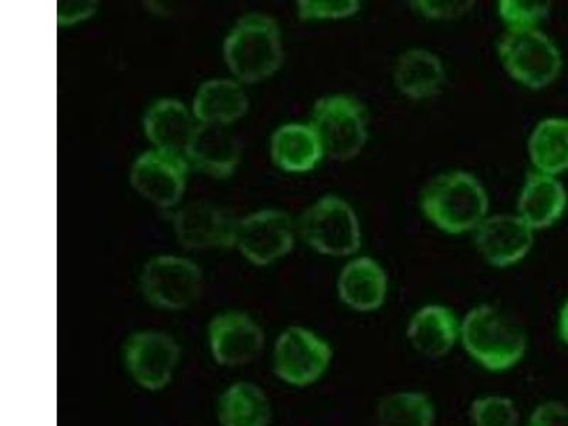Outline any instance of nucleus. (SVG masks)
<instances>
[{
	"mask_svg": "<svg viewBox=\"0 0 568 426\" xmlns=\"http://www.w3.org/2000/svg\"><path fill=\"white\" fill-rule=\"evenodd\" d=\"M196 170L213 178H230L241 161V142L230 125L201 124L186 146Z\"/></svg>",
	"mask_w": 568,
	"mask_h": 426,
	"instance_id": "f3484780",
	"label": "nucleus"
},
{
	"mask_svg": "<svg viewBox=\"0 0 568 426\" xmlns=\"http://www.w3.org/2000/svg\"><path fill=\"white\" fill-rule=\"evenodd\" d=\"M557 336L562 344L568 346V298L562 303L559 317H557Z\"/></svg>",
	"mask_w": 568,
	"mask_h": 426,
	"instance_id": "2f4dec72",
	"label": "nucleus"
},
{
	"mask_svg": "<svg viewBox=\"0 0 568 426\" xmlns=\"http://www.w3.org/2000/svg\"><path fill=\"white\" fill-rule=\"evenodd\" d=\"M178 242L186 248H215L236 245V222L226 207L210 201H196L174 216Z\"/></svg>",
	"mask_w": 568,
	"mask_h": 426,
	"instance_id": "f8f14e48",
	"label": "nucleus"
},
{
	"mask_svg": "<svg viewBox=\"0 0 568 426\" xmlns=\"http://www.w3.org/2000/svg\"><path fill=\"white\" fill-rule=\"evenodd\" d=\"M332 346L312 329L292 326L277 337L273 372L284 384L306 388L326 375L333 363Z\"/></svg>",
	"mask_w": 568,
	"mask_h": 426,
	"instance_id": "0eeeda50",
	"label": "nucleus"
},
{
	"mask_svg": "<svg viewBox=\"0 0 568 426\" xmlns=\"http://www.w3.org/2000/svg\"><path fill=\"white\" fill-rule=\"evenodd\" d=\"M217 418L222 426H267L272 418L271 400L256 384H232L221 395Z\"/></svg>",
	"mask_w": 568,
	"mask_h": 426,
	"instance_id": "b1692460",
	"label": "nucleus"
},
{
	"mask_svg": "<svg viewBox=\"0 0 568 426\" xmlns=\"http://www.w3.org/2000/svg\"><path fill=\"white\" fill-rule=\"evenodd\" d=\"M294 245L292 217L281 211H262L240 222L236 246L256 266H267L291 253Z\"/></svg>",
	"mask_w": 568,
	"mask_h": 426,
	"instance_id": "9d476101",
	"label": "nucleus"
},
{
	"mask_svg": "<svg viewBox=\"0 0 568 426\" xmlns=\"http://www.w3.org/2000/svg\"><path fill=\"white\" fill-rule=\"evenodd\" d=\"M141 291L152 306L164 311H184L200 296L202 272L184 257L159 256L142 268Z\"/></svg>",
	"mask_w": 568,
	"mask_h": 426,
	"instance_id": "6e6552de",
	"label": "nucleus"
},
{
	"mask_svg": "<svg viewBox=\"0 0 568 426\" xmlns=\"http://www.w3.org/2000/svg\"><path fill=\"white\" fill-rule=\"evenodd\" d=\"M410 4L420 17L436 22L464 18L475 8L474 0H415Z\"/></svg>",
	"mask_w": 568,
	"mask_h": 426,
	"instance_id": "c85d7f7f",
	"label": "nucleus"
},
{
	"mask_svg": "<svg viewBox=\"0 0 568 426\" xmlns=\"http://www.w3.org/2000/svg\"><path fill=\"white\" fill-rule=\"evenodd\" d=\"M180 362V346L170 334L145 329L131 334L124 344L126 372L146 390H161L172 382Z\"/></svg>",
	"mask_w": 568,
	"mask_h": 426,
	"instance_id": "1a4fd4ad",
	"label": "nucleus"
},
{
	"mask_svg": "<svg viewBox=\"0 0 568 426\" xmlns=\"http://www.w3.org/2000/svg\"><path fill=\"white\" fill-rule=\"evenodd\" d=\"M271 154L278 169L294 174L313 171L326 156L311 124L282 125L272 136Z\"/></svg>",
	"mask_w": 568,
	"mask_h": 426,
	"instance_id": "6ab92c4d",
	"label": "nucleus"
},
{
	"mask_svg": "<svg viewBox=\"0 0 568 426\" xmlns=\"http://www.w3.org/2000/svg\"><path fill=\"white\" fill-rule=\"evenodd\" d=\"M195 129L186 106L172 99L156 101L144 116L146 139L156 150L181 154V151H186Z\"/></svg>",
	"mask_w": 568,
	"mask_h": 426,
	"instance_id": "412c9836",
	"label": "nucleus"
},
{
	"mask_svg": "<svg viewBox=\"0 0 568 426\" xmlns=\"http://www.w3.org/2000/svg\"><path fill=\"white\" fill-rule=\"evenodd\" d=\"M227 68L245 83L275 74L283 62L281 29L266 14H247L233 27L223 44Z\"/></svg>",
	"mask_w": 568,
	"mask_h": 426,
	"instance_id": "7ed1b4c3",
	"label": "nucleus"
},
{
	"mask_svg": "<svg viewBox=\"0 0 568 426\" xmlns=\"http://www.w3.org/2000/svg\"><path fill=\"white\" fill-rule=\"evenodd\" d=\"M445 81V68L438 55L425 49H409L394 68V84L410 100L433 98Z\"/></svg>",
	"mask_w": 568,
	"mask_h": 426,
	"instance_id": "aec40b11",
	"label": "nucleus"
},
{
	"mask_svg": "<svg viewBox=\"0 0 568 426\" xmlns=\"http://www.w3.org/2000/svg\"><path fill=\"white\" fill-rule=\"evenodd\" d=\"M460 322L449 307L426 304L413 314L407 326L409 346L429 359L446 357L459 342Z\"/></svg>",
	"mask_w": 568,
	"mask_h": 426,
	"instance_id": "dca6fc26",
	"label": "nucleus"
},
{
	"mask_svg": "<svg viewBox=\"0 0 568 426\" xmlns=\"http://www.w3.org/2000/svg\"><path fill=\"white\" fill-rule=\"evenodd\" d=\"M324 155L346 162L362 154L368 140V120L365 106L347 94H333L314 104L312 123Z\"/></svg>",
	"mask_w": 568,
	"mask_h": 426,
	"instance_id": "39448f33",
	"label": "nucleus"
},
{
	"mask_svg": "<svg viewBox=\"0 0 568 426\" xmlns=\"http://www.w3.org/2000/svg\"><path fill=\"white\" fill-rule=\"evenodd\" d=\"M469 418L474 426H519L520 410L514 399L491 394L471 400Z\"/></svg>",
	"mask_w": 568,
	"mask_h": 426,
	"instance_id": "a878e982",
	"label": "nucleus"
},
{
	"mask_svg": "<svg viewBox=\"0 0 568 426\" xmlns=\"http://www.w3.org/2000/svg\"><path fill=\"white\" fill-rule=\"evenodd\" d=\"M535 231L519 215L488 216L475 231L480 256L496 268L517 265L529 255Z\"/></svg>",
	"mask_w": 568,
	"mask_h": 426,
	"instance_id": "4468645a",
	"label": "nucleus"
},
{
	"mask_svg": "<svg viewBox=\"0 0 568 426\" xmlns=\"http://www.w3.org/2000/svg\"><path fill=\"white\" fill-rule=\"evenodd\" d=\"M210 348L222 367H240L258 357L265 347V333L255 320L241 312H226L212 318Z\"/></svg>",
	"mask_w": 568,
	"mask_h": 426,
	"instance_id": "ddd939ff",
	"label": "nucleus"
},
{
	"mask_svg": "<svg viewBox=\"0 0 568 426\" xmlns=\"http://www.w3.org/2000/svg\"><path fill=\"white\" fill-rule=\"evenodd\" d=\"M489 195L474 174L446 172L424 187L420 211L426 220L448 235L475 232L488 217Z\"/></svg>",
	"mask_w": 568,
	"mask_h": 426,
	"instance_id": "f03ea898",
	"label": "nucleus"
},
{
	"mask_svg": "<svg viewBox=\"0 0 568 426\" xmlns=\"http://www.w3.org/2000/svg\"><path fill=\"white\" fill-rule=\"evenodd\" d=\"M527 152L541 174L557 176L568 171V119L549 116L531 131Z\"/></svg>",
	"mask_w": 568,
	"mask_h": 426,
	"instance_id": "5701e85b",
	"label": "nucleus"
},
{
	"mask_svg": "<svg viewBox=\"0 0 568 426\" xmlns=\"http://www.w3.org/2000/svg\"><path fill=\"white\" fill-rule=\"evenodd\" d=\"M362 10L358 0H298L297 14L304 22L311 20H343Z\"/></svg>",
	"mask_w": 568,
	"mask_h": 426,
	"instance_id": "cd10ccee",
	"label": "nucleus"
},
{
	"mask_svg": "<svg viewBox=\"0 0 568 426\" xmlns=\"http://www.w3.org/2000/svg\"><path fill=\"white\" fill-rule=\"evenodd\" d=\"M245 91L232 80H211L201 85L194 101V114L201 124L230 125L246 114Z\"/></svg>",
	"mask_w": 568,
	"mask_h": 426,
	"instance_id": "4be33fe9",
	"label": "nucleus"
},
{
	"mask_svg": "<svg viewBox=\"0 0 568 426\" xmlns=\"http://www.w3.org/2000/svg\"><path fill=\"white\" fill-rule=\"evenodd\" d=\"M436 409L428 394L403 389L379 399L374 426H435Z\"/></svg>",
	"mask_w": 568,
	"mask_h": 426,
	"instance_id": "393cba45",
	"label": "nucleus"
},
{
	"mask_svg": "<svg viewBox=\"0 0 568 426\" xmlns=\"http://www.w3.org/2000/svg\"><path fill=\"white\" fill-rule=\"evenodd\" d=\"M497 54L510 78L530 90L549 88L562 70L560 49L539 29H507Z\"/></svg>",
	"mask_w": 568,
	"mask_h": 426,
	"instance_id": "20e7f679",
	"label": "nucleus"
},
{
	"mask_svg": "<svg viewBox=\"0 0 568 426\" xmlns=\"http://www.w3.org/2000/svg\"><path fill=\"white\" fill-rule=\"evenodd\" d=\"M551 3L541 0H500L497 13L507 29H537L549 17Z\"/></svg>",
	"mask_w": 568,
	"mask_h": 426,
	"instance_id": "bb28decb",
	"label": "nucleus"
},
{
	"mask_svg": "<svg viewBox=\"0 0 568 426\" xmlns=\"http://www.w3.org/2000/svg\"><path fill=\"white\" fill-rule=\"evenodd\" d=\"M130 180L145 200L156 206L171 207L184 195L187 165L176 152L149 151L135 161Z\"/></svg>",
	"mask_w": 568,
	"mask_h": 426,
	"instance_id": "9b49d317",
	"label": "nucleus"
},
{
	"mask_svg": "<svg viewBox=\"0 0 568 426\" xmlns=\"http://www.w3.org/2000/svg\"><path fill=\"white\" fill-rule=\"evenodd\" d=\"M568 195L557 176L532 171L521 186L517 211L532 231H542L556 225L565 215Z\"/></svg>",
	"mask_w": 568,
	"mask_h": 426,
	"instance_id": "a211bd4d",
	"label": "nucleus"
},
{
	"mask_svg": "<svg viewBox=\"0 0 568 426\" xmlns=\"http://www.w3.org/2000/svg\"><path fill=\"white\" fill-rule=\"evenodd\" d=\"M525 426H568V405L549 399L532 408Z\"/></svg>",
	"mask_w": 568,
	"mask_h": 426,
	"instance_id": "c756f323",
	"label": "nucleus"
},
{
	"mask_svg": "<svg viewBox=\"0 0 568 426\" xmlns=\"http://www.w3.org/2000/svg\"><path fill=\"white\" fill-rule=\"evenodd\" d=\"M388 291L387 272L369 256L352 258L342 268L337 278L339 301L358 313L379 311L387 301Z\"/></svg>",
	"mask_w": 568,
	"mask_h": 426,
	"instance_id": "2eb2a0df",
	"label": "nucleus"
},
{
	"mask_svg": "<svg viewBox=\"0 0 568 426\" xmlns=\"http://www.w3.org/2000/svg\"><path fill=\"white\" fill-rule=\"evenodd\" d=\"M304 242L324 256H353L362 248V225L353 206L342 197L327 195L303 213Z\"/></svg>",
	"mask_w": 568,
	"mask_h": 426,
	"instance_id": "423d86ee",
	"label": "nucleus"
},
{
	"mask_svg": "<svg viewBox=\"0 0 568 426\" xmlns=\"http://www.w3.org/2000/svg\"><path fill=\"white\" fill-rule=\"evenodd\" d=\"M459 343L471 362L491 374L516 368L529 348L524 329L490 304H479L465 314Z\"/></svg>",
	"mask_w": 568,
	"mask_h": 426,
	"instance_id": "f257e3e1",
	"label": "nucleus"
},
{
	"mask_svg": "<svg viewBox=\"0 0 568 426\" xmlns=\"http://www.w3.org/2000/svg\"><path fill=\"white\" fill-rule=\"evenodd\" d=\"M98 3L95 2H59L58 22L60 27L83 22L93 17Z\"/></svg>",
	"mask_w": 568,
	"mask_h": 426,
	"instance_id": "7c9ffc66",
	"label": "nucleus"
}]
</instances>
